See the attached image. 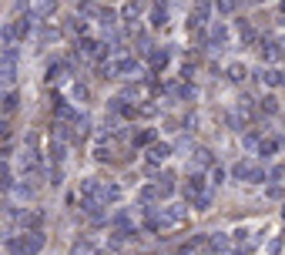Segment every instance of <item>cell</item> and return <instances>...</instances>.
Segmentation results:
<instances>
[{"label":"cell","mask_w":285,"mask_h":255,"mask_svg":"<svg viewBox=\"0 0 285 255\" xmlns=\"http://www.w3.org/2000/svg\"><path fill=\"white\" fill-rule=\"evenodd\" d=\"M41 248H44V232L41 228H31L27 235L7 238V252L11 255H41Z\"/></svg>","instance_id":"1"},{"label":"cell","mask_w":285,"mask_h":255,"mask_svg":"<svg viewBox=\"0 0 285 255\" xmlns=\"http://www.w3.org/2000/svg\"><path fill=\"white\" fill-rule=\"evenodd\" d=\"M17 47H7V51H4V54H0V81H14L17 78Z\"/></svg>","instance_id":"2"},{"label":"cell","mask_w":285,"mask_h":255,"mask_svg":"<svg viewBox=\"0 0 285 255\" xmlns=\"http://www.w3.org/2000/svg\"><path fill=\"white\" fill-rule=\"evenodd\" d=\"M231 178L235 181H262V168L258 165H252V161H238V165L231 168Z\"/></svg>","instance_id":"3"},{"label":"cell","mask_w":285,"mask_h":255,"mask_svg":"<svg viewBox=\"0 0 285 255\" xmlns=\"http://www.w3.org/2000/svg\"><path fill=\"white\" fill-rule=\"evenodd\" d=\"M161 218H165V228L168 225H181V222H188V208L185 205H168V208L161 211Z\"/></svg>","instance_id":"4"},{"label":"cell","mask_w":285,"mask_h":255,"mask_svg":"<svg viewBox=\"0 0 285 255\" xmlns=\"http://www.w3.org/2000/svg\"><path fill=\"white\" fill-rule=\"evenodd\" d=\"M231 248V238L225 232H211L208 235V252H228Z\"/></svg>","instance_id":"5"},{"label":"cell","mask_w":285,"mask_h":255,"mask_svg":"<svg viewBox=\"0 0 285 255\" xmlns=\"http://www.w3.org/2000/svg\"><path fill=\"white\" fill-rule=\"evenodd\" d=\"M168 155H171V144H151V151H148V161H151V165H161Z\"/></svg>","instance_id":"6"},{"label":"cell","mask_w":285,"mask_h":255,"mask_svg":"<svg viewBox=\"0 0 285 255\" xmlns=\"http://www.w3.org/2000/svg\"><path fill=\"white\" fill-rule=\"evenodd\" d=\"M154 188H158V195H161V198H168V195L175 191V175H171V171H165V175L158 178V185H154Z\"/></svg>","instance_id":"7"},{"label":"cell","mask_w":285,"mask_h":255,"mask_svg":"<svg viewBox=\"0 0 285 255\" xmlns=\"http://www.w3.org/2000/svg\"><path fill=\"white\" fill-rule=\"evenodd\" d=\"M225 41H228L225 24H215V27H211V47H215V51H221V47H225Z\"/></svg>","instance_id":"8"},{"label":"cell","mask_w":285,"mask_h":255,"mask_svg":"<svg viewBox=\"0 0 285 255\" xmlns=\"http://www.w3.org/2000/svg\"><path fill=\"white\" fill-rule=\"evenodd\" d=\"M121 198V185H101V201H118Z\"/></svg>","instance_id":"9"},{"label":"cell","mask_w":285,"mask_h":255,"mask_svg":"<svg viewBox=\"0 0 285 255\" xmlns=\"http://www.w3.org/2000/svg\"><path fill=\"white\" fill-rule=\"evenodd\" d=\"M71 255H94V245H91L88 238H77V242L71 245Z\"/></svg>","instance_id":"10"},{"label":"cell","mask_w":285,"mask_h":255,"mask_svg":"<svg viewBox=\"0 0 285 255\" xmlns=\"http://www.w3.org/2000/svg\"><path fill=\"white\" fill-rule=\"evenodd\" d=\"M151 67L154 71H165L168 67V51H151Z\"/></svg>","instance_id":"11"},{"label":"cell","mask_w":285,"mask_h":255,"mask_svg":"<svg viewBox=\"0 0 285 255\" xmlns=\"http://www.w3.org/2000/svg\"><path fill=\"white\" fill-rule=\"evenodd\" d=\"M0 37H4L7 44H14V41L21 37V31H17V21H14V24H4V31H0Z\"/></svg>","instance_id":"12"},{"label":"cell","mask_w":285,"mask_h":255,"mask_svg":"<svg viewBox=\"0 0 285 255\" xmlns=\"http://www.w3.org/2000/svg\"><path fill=\"white\" fill-rule=\"evenodd\" d=\"M188 198H195V195H201V175H191L188 178V188H185Z\"/></svg>","instance_id":"13"},{"label":"cell","mask_w":285,"mask_h":255,"mask_svg":"<svg viewBox=\"0 0 285 255\" xmlns=\"http://www.w3.org/2000/svg\"><path fill=\"white\" fill-rule=\"evenodd\" d=\"M138 14H141V0H131V4H128V7H124V21H138Z\"/></svg>","instance_id":"14"},{"label":"cell","mask_w":285,"mask_h":255,"mask_svg":"<svg viewBox=\"0 0 285 255\" xmlns=\"http://www.w3.org/2000/svg\"><path fill=\"white\" fill-rule=\"evenodd\" d=\"M0 185H4V188H14V181H11V168H7V158H0Z\"/></svg>","instance_id":"15"},{"label":"cell","mask_w":285,"mask_h":255,"mask_svg":"<svg viewBox=\"0 0 285 255\" xmlns=\"http://www.w3.org/2000/svg\"><path fill=\"white\" fill-rule=\"evenodd\" d=\"M282 148V141H275V138H265V141H258V151L262 155H272V151H278Z\"/></svg>","instance_id":"16"},{"label":"cell","mask_w":285,"mask_h":255,"mask_svg":"<svg viewBox=\"0 0 285 255\" xmlns=\"http://www.w3.org/2000/svg\"><path fill=\"white\" fill-rule=\"evenodd\" d=\"M57 118H61V121H71V118H74V108H71V104H64L61 98H57Z\"/></svg>","instance_id":"17"},{"label":"cell","mask_w":285,"mask_h":255,"mask_svg":"<svg viewBox=\"0 0 285 255\" xmlns=\"http://www.w3.org/2000/svg\"><path fill=\"white\" fill-rule=\"evenodd\" d=\"M17 104H21V94H17V91H11V94L4 98V111H7V114L17 111Z\"/></svg>","instance_id":"18"},{"label":"cell","mask_w":285,"mask_h":255,"mask_svg":"<svg viewBox=\"0 0 285 255\" xmlns=\"http://www.w3.org/2000/svg\"><path fill=\"white\" fill-rule=\"evenodd\" d=\"M64 78V64H61V61H54V64L47 67V81H61Z\"/></svg>","instance_id":"19"},{"label":"cell","mask_w":285,"mask_h":255,"mask_svg":"<svg viewBox=\"0 0 285 255\" xmlns=\"http://www.w3.org/2000/svg\"><path fill=\"white\" fill-rule=\"evenodd\" d=\"M51 161H54V165L64 161V144H61V141H51Z\"/></svg>","instance_id":"20"},{"label":"cell","mask_w":285,"mask_h":255,"mask_svg":"<svg viewBox=\"0 0 285 255\" xmlns=\"http://www.w3.org/2000/svg\"><path fill=\"white\" fill-rule=\"evenodd\" d=\"M158 198H161V195H158V188H154V185L141 188V201H144V205H151V201H158Z\"/></svg>","instance_id":"21"},{"label":"cell","mask_w":285,"mask_h":255,"mask_svg":"<svg viewBox=\"0 0 285 255\" xmlns=\"http://www.w3.org/2000/svg\"><path fill=\"white\" fill-rule=\"evenodd\" d=\"M262 84H265V88H282V84H278V71H265Z\"/></svg>","instance_id":"22"},{"label":"cell","mask_w":285,"mask_h":255,"mask_svg":"<svg viewBox=\"0 0 285 255\" xmlns=\"http://www.w3.org/2000/svg\"><path fill=\"white\" fill-rule=\"evenodd\" d=\"M151 24H154V27H165V24H168V11H161V7H154V14H151Z\"/></svg>","instance_id":"23"},{"label":"cell","mask_w":285,"mask_h":255,"mask_svg":"<svg viewBox=\"0 0 285 255\" xmlns=\"http://www.w3.org/2000/svg\"><path fill=\"white\" fill-rule=\"evenodd\" d=\"M94 158H98V161H108V158H111V144H108V141H101L98 148H94Z\"/></svg>","instance_id":"24"},{"label":"cell","mask_w":285,"mask_h":255,"mask_svg":"<svg viewBox=\"0 0 285 255\" xmlns=\"http://www.w3.org/2000/svg\"><path fill=\"white\" fill-rule=\"evenodd\" d=\"M54 11H57V0H44V4L37 7V14H41V17H51Z\"/></svg>","instance_id":"25"},{"label":"cell","mask_w":285,"mask_h":255,"mask_svg":"<svg viewBox=\"0 0 285 255\" xmlns=\"http://www.w3.org/2000/svg\"><path fill=\"white\" fill-rule=\"evenodd\" d=\"M98 17H101V24H104V27H114V24H118V14H114V11H101Z\"/></svg>","instance_id":"26"},{"label":"cell","mask_w":285,"mask_h":255,"mask_svg":"<svg viewBox=\"0 0 285 255\" xmlns=\"http://www.w3.org/2000/svg\"><path fill=\"white\" fill-rule=\"evenodd\" d=\"M245 74H248V71H245L241 64H231V67H228V78H231V81H245Z\"/></svg>","instance_id":"27"},{"label":"cell","mask_w":285,"mask_h":255,"mask_svg":"<svg viewBox=\"0 0 285 255\" xmlns=\"http://www.w3.org/2000/svg\"><path fill=\"white\" fill-rule=\"evenodd\" d=\"M191 201H195V208H208V205H211V195H208V191H201V195H195Z\"/></svg>","instance_id":"28"},{"label":"cell","mask_w":285,"mask_h":255,"mask_svg":"<svg viewBox=\"0 0 285 255\" xmlns=\"http://www.w3.org/2000/svg\"><path fill=\"white\" fill-rule=\"evenodd\" d=\"M195 161H198V165H211V151L198 148V151H195Z\"/></svg>","instance_id":"29"},{"label":"cell","mask_w":285,"mask_h":255,"mask_svg":"<svg viewBox=\"0 0 285 255\" xmlns=\"http://www.w3.org/2000/svg\"><path fill=\"white\" fill-rule=\"evenodd\" d=\"M205 21H208V7L201 4V7L195 11V21H191V24H205Z\"/></svg>","instance_id":"30"},{"label":"cell","mask_w":285,"mask_h":255,"mask_svg":"<svg viewBox=\"0 0 285 255\" xmlns=\"http://www.w3.org/2000/svg\"><path fill=\"white\" fill-rule=\"evenodd\" d=\"M262 111H265V114H275V111H278V104H275V98H265V101H262Z\"/></svg>","instance_id":"31"},{"label":"cell","mask_w":285,"mask_h":255,"mask_svg":"<svg viewBox=\"0 0 285 255\" xmlns=\"http://www.w3.org/2000/svg\"><path fill=\"white\" fill-rule=\"evenodd\" d=\"M77 14H84V17H91V14H94V4H91V0H84V4H77Z\"/></svg>","instance_id":"32"},{"label":"cell","mask_w":285,"mask_h":255,"mask_svg":"<svg viewBox=\"0 0 285 255\" xmlns=\"http://www.w3.org/2000/svg\"><path fill=\"white\" fill-rule=\"evenodd\" d=\"M134 141H138V144H151V141H154V131H141Z\"/></svg>","instance_id":"33"},{"label":"cell","mask_w":285,"mask_h":255,"mask_svg":"<svg viewBox=\"0 0 285 255\" xmlns=\"http://www.w3.org/2000/svg\"><path fill=\"white\" fill-rule=\"evenodd\" d=\"M225 181V171L221 168H211V185H221Z\"/></svg>","instance_id":"34"},{"label":"cell","mask_w":285,"mask_h":255,"mask_svg":"<svg viewBox=\"0 0 285 255\" xmlns=\"http://www.w3.org/2000/svg\"><path fill=\"white\" fill-rule=\"evenodd\" d=\"M218 11L221 14H231V11H235V0H218Z\"/></svg>","instance_id":"35"},{"label":"cell","mask_w":285,"mask_h":255,"mask_svg":"<svg viewBox=\"0 0 285 255\" xmlns=\"http://www.w3.org/2000/svg\"><path fill=\"white\" fill-rule=\"evenodd\" d=\"M74 98H81V101H84V98H88V88H81V84H74Z\"/></svg>","instance_id":"36"},{"label":"cell","mask_w":285,"mask_h":255,"mask_svg":"<svg viewBox=\"0 0 285 255\" xmlns=\"http://www.w3.org/2000/svg\"><path fill=\"white\" fill-rule=\"evenodd\" d=\"M245 144H248V148H255V144H258V134L248 131V134H245Z\"/></svg>","instance_id":"37"},{"label":"cell","mask_w":285,"mask_h":255,"mask_svg":"<svg viewBox=\"0 0 285 255\" xmlns=\"http://www.w3.org/2000/svg\"><path fill=\"white\" fill-rule=\"evenodd\" d=\"M7 134H11V124H7V121H0V141H4Z\"/></svg>","instance_id":"38"},{"label":"cell","mask_w":285,"mask_h":255,"mask_svg":"<svg viewBox=\"0 0 285 255\" xmlns=\"http://www.w3.org/2000/svg\"><path fill=\"white\" fill-rule=\"evenodd\" d=\"M278 84H282V88H285V67H282V71H278Z\"/></svg>","instance_id":"39"},{"label":"cell","mask_w":285,"mask_h":255,"mask_svg":"<svg viewBox=\"0 0 285 255\" xmlns=\"http://www.w3.org/2000/svg\"><path fill=\"white\" fill-rule=\"evenodd\" d=\"M252 4H265V0H252Z\"/></svg>","instance_id":"40"},{"label":"cell","mask_w":285,"mask_h":255,"mask_svg":"<svg viewBox=\"0 0 285 255\" xmlns=\"http://www.w3.org/2000/svg\"><path fill=\"white\" fill-rule=\"evenodd\" d=\"M282 7H285V4H282Z\"/></svg>","instance_id":"41"}]
</instances>
